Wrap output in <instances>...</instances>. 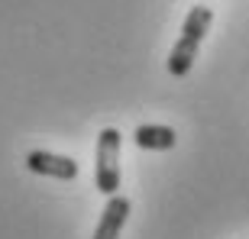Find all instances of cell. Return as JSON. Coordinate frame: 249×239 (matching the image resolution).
Wrapping results in <instances>:
<instances>
[{"label": "cell", "mask_w": 249, "mask_h": 239, "mask_svg": "<svg viewBox=\"0 0 249 239\" xmlns=\"http://www.w3.org/2000/svg\"><path fill=\"white\" fill-rule=\"evenodd\" d=\"M133 142H136L139 149H146V152H168V149H175L178 136H175V129H172V126L146 123V126H136Z\"/></svg>", "instance_id": "cell-5"}, {"label": "cell", "mask_w": 249, "mask_h": 239, "mask_svg": "<svg viewBox=\"0 0 249 239\" xmlns=\"http://www.w3.org/2000/svg\"><path fill=\"white\" fill-rule=\"evenodd\" d=\"M213 23V13L207 7H194L185 17V26H181V39L172 46V55H168V74L172 78H185L194 68V58H197V49H201L204 36Z\"/></svg>", "instance_id": "cell-1"}, {"label": "cell", "mask_w": 249, "mask_h": 239, "mask_svg": "<svg viewBox=\"0 0 249 239\" xmlns=\"http://www.w3.org/2000/svg\"><path fill=\"white\" fill-rule=\"evenodd\" d=\"M129 207H133V204H129L126 197L110 194V201L104 207V217H101V223H97V230H94V239H120V230L129 220Z\"/></svg>", "instance_id": "cell-4"}, {"label": "cell", "mask_w": 249, "mask_h": 239, "mask_svg": "<svg viewBox=\"0 0 249 239\" xmlns=\"http://www.w3.org/2000/svg\"><path fill=\"white\" fill-rule=\"evenodd\" d=\"M120 129H101L97 136V165H94V181L101 194H117L120 191Z\"/></svg>", "instance_id": "cell-2"}, {"label": "cell", "mask_w": 249, "mask_h": 239, "mask_svg": "<svg viewBox=\"0 0 249 239\" xmlns=\"http://www.w3.org/2000/svg\"><path fill=\"white\" fill-rule=\"evenodd\" d=\"M26 168L33 175H46V178H58V181H74L78 178V162L68 155H55V152H29L26 155Z\"/></svg>", "instance_id": "cell-3"}]
</instances>
